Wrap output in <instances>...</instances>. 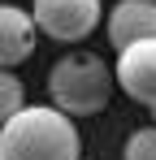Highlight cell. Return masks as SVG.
Returning a JSON list of instances; mask_svg holds the SVG:
<instances>
[{
    "label": "cell",
    "mask_w": 156,
    "mask_h": 160,
    "mask_svg": "<svg viewBox=\"0 0 156 160\" xmlns=\"http://www.w3.org/2000/svg\"><path fill=\"white\" fill-rule=\"evenodd\" d=\"M82 138H78L74 117H65L52 104H26L18 117L0 126V160H78Z\"/></svg>",
    "instance_id": "obj_1"
},
{
    "label": "cell",
    "mask_w": 156,
    "mask_h": 160,
    "mask_svg": "<svg viewBox=\"0 0 156 160\" xmlns=\"http://www.w3.org/2000/svg\"><path fill=\"white\" fill-rule=\"evenodd\" d=\"M113 69L96 52H65L48 74V95L52 108H61L65 117H96L108 95H113Z\"/></svg>",
    "instance_id": "obj_2"
},
{
    "label": "cell",
    "mask_w": 156,
    "mask_h": 160,
    "mask_svg": "<svg viewBox=\"0 0 156 160\" xmlns=\"http://www.w3.org/2000/svg\"><path fill=\"white\" fill-rule=\"evenodd\" d=\"M30 18L56 43H82L91 30L100 26L104 4L100 0H35Z\"/></svg>",
    "instance_id": "obj_3"
},
{
    "label": "cell",
    "mask_w": 156,
    "mask_h": 160,
    "mask_svg": "<svg viewBox=\"0 0 156 160\" xmlns=\"http://www.w3.org/2000/svg\"><path fill=\"white\" fill-rule=\"evenodd\" d=\"M113 78L126 91L130 100L156 108V39H143V43H130L117 52V65H113Z\"/></svg>",
    "instance_id": "obj_4"
},
{
    "label": "cell",
    "mask_w": 156,
    "mask_h": 160,
    "mask_svg": "<svg viewBox=\"0 0 156 160\" xmlns=\"http://www.w3.org/2000/svg\"><path fill=\"white\" fill-rule=\"evenodd\" d=\"M108 39L117 52L130 43L156 39V0H117L108 13Z\"/></svg>",
    "instance_id": "obj_5"
},
{
    "label": "cell",
    "mask_w": 156,
    "mask_h": 160,
    "mask_svg": "<svg viewBox=\"0 0 156 160\" xmlns=\"http://www.w3.org/2000/svg\"><path fill=\"white\" fill-rule=\"evenodd\" d=\"M35 18L18 9V4H0V69H13V65H22L26 56L35 52Z\"/></svg>",
    "instance_id": "obj_6"
},
{
    "label": "cell",
    "mask_w": 156,
    "mask_h": 160,
    "mask_svg": "<svg viewBox=\"0 0 156 160\" xmlns=\"http://www.w3.org/2000/svg\"><path fill=\"white\" fill-rule=\"evenodd\" d=\"M26 108V87L13 69H0V126Z\"/></svg>",
    "instance_id": "obj_7"
},
{
    "label": "cell",
    "mask_w": 156,
    "mask_h": 160,
    "mask_svg": "<svg viewBox=\"0 0 156 160\" xmlns=\"http://www.w3.org/2000/svg\"><path fill=\"white\" fill-rule=\"evenodd\" d=\"M126 160H156V126H139L126 138Z\"/></svg>",
    "instance_id": "obj_8"
},
{
    "label": "cell",
    "mask_w": 156,
    "mask_h": 160,
    "mask_svg": "<svg viewBox=\"0 0 156 160\" xmlns=\"http://www.w3.org/2000/svg\"><path fill=\"white\" fill-rule=\"evenodd\" d=\"M152 117H156V108H152Z\"/></svg>",
    "instance_id": "obj_9"
}]
</instances>
